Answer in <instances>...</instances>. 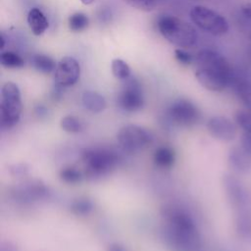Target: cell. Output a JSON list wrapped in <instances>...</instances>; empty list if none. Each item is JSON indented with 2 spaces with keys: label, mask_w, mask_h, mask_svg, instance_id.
<instances>
[{
  "label": "cell",
  "mask_w": 251,
  "mask_h": 251,
  "mask_svg": "<svg viewBox=\"0 0 251 251\" xmlns=\"http://www.w3.org/2000/svg\"><path fill=\"white\" fill-rule=\"evenodd\" d=\"M0 63L3 67L10 69L21 68L25 65L24 59L19 54L12 51L2 52L0 56Z\"/></svg>",
  "instance_id": "cell-20"
},
{
  "label": "cell",
  "mask_w": 251,
  "mask_h": 251,
  "mask_svg": "<svg viewBox=\"0 0 251 251\" xmlns=\"http://www.w3.org/2000/svg\"><path fill=\"white\" fill-rule=\"evenodd\" d=\"M22 113L21 92L12 81L5 82L1 88L0 127L8 129L17 125Z\"/></svg>",
  "instance_id": "cell-4"
},
{
  "label": "cell",
  "mask_w": 251,
  "mask_h": 251,
  "mask_svg": "<svg viewBox=\"0 0 251 251\" xmlns=\"http://www.w3.org/2000/svg\"><path fill=\"white\" fill-rule=\"evenodd\" d=\"M190 19L198 27L213 35H222L228 30L226 18L205 6H194L190 10Z\"/></svg>",
  "instance_id": "cell-6"
},
{
  "label": "cell",
  "mask_w": 251,
  "mask_h": 251,
  "mask_svg": "<svg viewBox=\"0 0 251 251\" xmlns=\"http://www.w3.org/2000/svg\"><path fill=\"white\" fill-rule=\"evenodd\" d=\"M107 251H126V248L118 243H113L111 245H109Z\"/></svg>",
  "instance_id": "cell-30"
},
{
  "label": "cell",
  "mask_w": 251,
  "mask_h": 251,
  "mask_svg": "<svg viewBox=\"0 0 251 251\" xmlns=\"http://www.w3.org/2000/svg\"><path fill=\"white\" fill-rule=\"evenodd\" d=\"M224 186L226 193L231 202L235 206H240L244 203L245 193L244 189L239 183V181L231 176H226L224 178Z\"/></svg>",
  "instance_id": "cell-13"
},
{
  "label": "cell",
  "mask_w": 251,
  "mask_h": 251,
  "mask_svg": "<svg viewBox=\"0 0 251 251\" xmlns=\"http://www.w3.org/2000/svg\"><path fill=\"white\" fill-rule=\"evenodd\" d=\"M169 117L177 125L190 126L200 120V111L189 100L179 98L175 100L168 109Z\"/></svg>",
  "instance_id": "cell-9"
},
{
  "label": "cell",
  "mask_w": 251,
  "mask_h": 251,
  "mask_svg": "<svg viewBox=\"0 0 251 251\" xmlns=\"http://www.w3.org/2000/svg\"><path fill=\"white\" fill-rule=\"evenodd\" d=\"M88 18L83 13H75L69 18V27L73 31H81L88 25Z\"/></svg>",
  "instance_id": "cell-24"
},
{
  "label": "cell",
  "mask_w": 251,
  "mask_h": 251,
  "mask_svg": "<svg viewBox=\"0 0 251 251\" xmlns=\"http://www.w3.org/2000/svg\"><path fill=\"white\" fill-rule=\"evenodd\" d=\"M27 24L34 35H41L48 28V21L38 8H31L28 11Z\"/></svg>",
  "instance_id": "cell-14"
},
{
  "label": "cell",
  "mask_w": 251,
  "mask_h": 251,
  "mask_svg": "<svg viewBox=\"0 0 251 251\" xmlns=\"http://www.w3.org/2000/svg\"><path fill=\"white\" fill-rule=\"evenodd\" d=\"M157 28L164 38L180 48L193 47L198 39L195 28L175 16H161L157 21Z\"/></svg>",
  "instance_id": "cell-3"
},
{
  "label": "cell",
  "mask_w": 251,
  "mask_h": 251,
  "mask_svg": "<svg viewBox=\"0 0 251 251\" xmlns=\"http://www.w3.org/2000/svg\"><path fill=\"white\" fill-rule=\"evenodd\" d=\"M195 77L206 89L223 91L231 85L234 75L227 60L217 51L200 50L194 59Z\"/></svg>",
  "instance_id": "cell-2"
},
{
  "label": "cell",
  "mask_w": 251,
  "mask_h": 251,
  "mask_svg": "<svg viewBox=\"0 0 251 251\" xmlns=\"http://www.w3.org/2000/svg\"><path fill=\"white\" fill-rule=\"evenodd\" d=\"M32 66L35 70L43 74H50L55 71L57 65L55 61L48 55L36 54L31 58Z\"/></svg>",
  "instance_id": "cell-17"
},
{
  "label": "cell",
  "mask_w": 251,
  "mask_h": 251,
  "mask_svg": "<svg viewBox=\"0 0 251 251\" xmlns=\"http://www.w3.org/2000/svg\"><path fill=\"white\" fill-rule=\"evenodd\" d=\"M81 102L84 108L92 113H100L104 111L107 106L105 98L101 94L92 90L83 92Z\"/></svg>",
  "instance_id": "cell-15"
},
{
  "label": "cell",
  "mask_w": 251,
  "mask_h": 251,
  "mask_svg": "<svg viewBox=\"0 0 251 251\" xmlns=\"http://www.w3.org/2000/svg\"><path fill=\"white\" fill-rule=\"evenodd\" d=\"M240 146L251 156V132H241Z\"/></svg>",
  "instance_id": "cell-28"
},
{
  "label": "cell",
  "mask_w": 251,
  "mask_h": 251,
  "mask_svg": "<svg viewBox=\"0 0 251 251\" xmlns=\"http://www.w3.org/2000/svg\"><path fill=\"white\" fill-rule=\"evenodd\" d=\"M154 163L161 168H169L175 162L174 151L168 147H160L154 153Z\"/></svg>",
  "instance_id": "cell-18"
},
{
  "label": "cell",
  "mask_w": 251,
  "mask_h": 251,
  "mask_svg": "<svg viewBox=\"0 0 251 251\" xmlns=\"http://www.w3.org/2000/svg\"><path fill=\"white\" fill-rule=\"evenodd\" d=\"M234 123L241 132H251V112L247 109L238 110L234 114Z\"/></svg>",
  "instance_id": "cell-21"
},
{
  "label": "cell",
  "mask_w": 251,
  "mask_h": 251,
  "mask_svg": "<svg viewBox=\"0 0 251 251\" xmlns=\"http://www.w3.org/2000/svg\"><path fill=\"white\" fill-rule=\"evenodd\" d=\"M82 4H84V5H89V4H91V3H93L95 0H79Z\"/></svg>",
  "instance_id": "cell-31"
},
{
  "label": "cell",
  "mask_w": 251,
  "mask_h": 251,
  "mask_svg": "<svg viewBox=\"0 0 251 251\" xmlns=\"http://www.w3.org/2000/svg\"><path fill=\"white\" fill-rule=\"evenodd\" d=\"M231 85L245 109L251 112V81L234 77Z\"/></svg>",
  "instance_id": "cell-16"
},
{
  "label": "cell",
  "mask_w": 251,
  "mask_h": 251,
  "mask_svg": "<svg viewBox=\"0 0 251 251\" xmlns=\"http://www.w3.org/2000/svg\"><path fill=\"white\" fill-rule=\"evenodd\" d=\"M60 126L67 132L77 133L83 129L82 123L74 116H66L61 120Z\"/></svg>",
  "instance_id": "cell-22"
},
{
  "label": "cell",
  "mask_w": 251,
  "mask_h": 251,
  "mask_svg": "<svg viewBox=\"0 0 251 251\" xmlns=\"http://www.w3.org/2000/svg\"><path fill=\"white\" fill-rule=\"evenodd\" d=\"M117 139L125 152L133 153L150 145L153 141V135L142 126L127 125L119 130Z\"/></svg>",
  "instance_id": "cell-7"
},
{
  "label": "cell",
  "mask_w": 251,
  "mask_h": 251,
  "mask_svg": "<svg viewBox=\"0 0 251 251\" xmlns=\"http://www.w3.org/2000/svg\"><path fill=\"white\" fill-rule=\"evenodd\" d=\"M111 70L114 76L121 80H126L130 76L129 66L122 59H114L111 63Z\"/></svg>",
  "instance_id": "cell-19"
},
{
  "label": "cell",
  "mask_w": 251,
  "mask_h": 251,
  "mask_svg": "<svg viewBox=\"0 0 251 251\" xmlns=\"http://www.w3.org/2000/svg\"><path fill=\"white\" fill-rule=\"evenodd\" d=\"M209 133L216 139L224 142L233 140L237 134V126L234 121L223 116H215L209 119L207 123Z\"/></svg>",
  "instance_id": "cell-11"
},
{
  "label": "cell",
  "mask_w": 251,
  "mask_h": 251,
  "mask_svg": "<svg viewBox=\"0 0 251 251\" xmlns=\"http://www.w3.org/2000/svg\"><path fill=\"white\" fill-rule=\"evenodd\" d=\"M118 160L117 154L111 150L105 148L86 149L82 153L85 176L95 179L108 175L117 166Z\"/></svg>",
  "instance_id": "cell-5"
},
{
  "label": "cell",
  "mask_w": 251,
  "mask_h": 251,
  "mask_svg": "<svg viewBox=\"0 0 251 251\" xmlns=\"http://www.w3.org/2000/svg\"><path fill=\"white\" fill-rule=\"evenodd\" d=\"M242 14L251 21V3H246L241 7Z\"/></svg>",
  "instance_id": "cell-29"
},
{
  "label": "cell",
  "mask_w": 251,
  "mask_h": 251,
  "mask_svg": "<svg viewBox=\"0 0 251 251\" xmlns=\"http://www.w3.org/2000/svg\"><path fill=\"white\" fill-rule=\"evenodd\" d=\"M175 56H176V59L183 65H189L193 61V58H192L191 54L187 53L186 51H184L182 49H176L175 50Z\"/></svg>",
  "instance_id": "cell-27"
},
{
  "label": "cell",
  "mask_w": 251,
  "mask_h": 251,
  "mask_svg": "<svg viewBox=\"0 0 251 251\" xmlns=\"http://www.w3.org/2000/svg\"><path fill=\"white\" fill-rule=\"evenodd\" d=\"M93 210V204L86 198H79L71 204V211L77 216H86Z\"/></svg>",
  "instance_id": "cell-23"
},
{
  "label": "cell",
  "mask_w": 251,
  "mask_h": 251,
  "mask_svg": "<svg viewBox=\"0 0 251 251\" xmlns=\"http://www.w3.org/2000/svg\"><path fill=\"white\" fill-rule=\"evenodd\" d=\"M118 106L126 112H136L144 104V98L140 83L136 78L128 77L126 79L117 97Z\"/></svg>",
  "instance_id": "cell-8"
},
{
  "label": "cell",
  "mask_w": 251,
  "mask_h": 251,
  "mask_svg": "<svg viewBox=\"0 0 251 251\" xmlns=\"http://www.w3.org/2000/svg\"><path fill=\"white\" fill-rule=\"evenodd\" d=\"M128 5L141 11H151L159 3L160 0H125Z\"/></svg>",
  "instance_id": "cell-26"
},
{
  "label": "cell",
  "mask_w": 251,
  "mask_h": 251,
  "mask_svg": "<svg viewBox=\"0 0 251 251\" xmlns=\"http://www.w3.org/2000/svg\"><path fill=\"white\" fill-rule=\"evenodd\" d=\"M60 178L67 183H77L81 181L82 174L74 167H67L61 170Z\"/></svg>",
  "instance_id": "cell-25"
},
{
  "label": "cell",
  "mask_w": 251,
  "mask_h": 251,
  "mask_svg": "<svg viewBox=\"0 0 251 251\" xmlns=\"http://www.w3.org/2000/svg\"><path fill=\"white\" fill-rule=\"evenodd\" d=\"M80 75L79 63L71 56H66L57 64L54 74L55 84L68 87L75 84Z\"/></svg>",
  "instance_id": "cell-10"
},
{
  "label": "cell",
  "mask_w": 251,
  "mask_h": 251,
  "mask_svg": "<svg viewBox=\"0 0 251 251\" xmlns=\"http://www.w3.org/2000/svg\"><path fill=\"white\" fill-rule=\"evenodd\" d=\"M228 164L235 172L246 173L251 168V156L240 145L233 147L228 153Z\"/></svg>",
  "instance_id": "cell-12"
},
{
  "label": "cell",
  "mask_w": 251,
  "mask_h": 251,
  "mask_svg": "<svg viewBox=\"0 0 251 251\" xmlns=\"http://www.w3.org/2000/svg\"><path fill=\"white\" fill-rule=\"evenodd\" d=\"M163 234L172 251H202V241L194 220L182 208L170 205L162 209Z\"/></svg>",
  "instance_id": "cell-1"
}]
</instances>
